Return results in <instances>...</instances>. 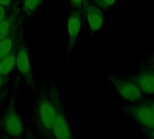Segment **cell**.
I'll list each match as a JSON object with an SVG mask.
<instances>
[{
	"label": "cell",
	"instance_id": "cell-1",
	"mask_svg": "<svg viewBox=\"0 0 154 139\" xmlns=\"http://www.w3.org/2000/svg\"><path fill=\"white\" fill-rule=\"evenodd\" d=\"M57 107L56 100L42 94L36 108V117L42 131L45 134H51L52 127L56 118Z\"/></svg>",
	"mask_w": 154,
	"mask_h": 139
},
{
	"label": "cell",
	"instance_id": "cell-2",
	"mask_svg": "<svg viewBox=\"0 0 154 139\" xmlns=\"http://www.w3.org/2000/svg\"><path fill=\"white\" fill-rule=\"evenodd\" d=\"M3 127L8 135L14 137H21L24 132L23 121L15 110L14 103H10L5 112L3 118Z\"/></svg>",
	"mask_w": 154,
	"mask_h": 139
},
{
	"label": "cell",
	"instance_id": "cell-3",
	"mask_svg": "<svg viewBox=\"0 0 154 139\" xmlns=\"http://www.w3.org/2000/svg\"><path fill=\"white\" fill-rule=\"evenodd\" d=\"M114 87L118 95L130 103H137L143 99V92L136 82L117 80L114 81Z\"/></svg>",
	"mask_w": 154,
	"mask_h": 139
},
{
	"label": "cell",
	"instance_id": "cell-4",
	"mask_svg": "<svg viewBox=\"0 0 154 139\" xmlns=\"http://www.w3.org/2000/svg\"><path fill=\"white\" fill-rule=\"evenodd\" d=\"M130 116L143 128L152 130L154 128V112L149 104H141L128 109Z\"/></svg>",
	"mask_w": 154,
	"mask_h": 139
},
{
	"label": "cell",
	"instance_id": "cell-5",
	"mask_svg": "<svg viewBox=\"0 0 154 139\" xmlns=\"http://www.w3.org/2000/svg\"><path fill=\"white\" fill-rule=\"evenodd\" d=\"M15 67L23 76L25 81L30 86L33 85V77L31 69V62L29 52L25 45H21L16 53V63Z\"/></svg>",
	"mask_w": 154,
	"mask_h": 139
},
{
	"label": "cell",
	"instance_id": "cell-6",
	"mask_svg": "<svg viewBox=\"0 0 154 139\" xmlns=\"http://www.w3.org/2000/svg\"><path fill=\"white\" fill-rule=\"evenodd\" d=\"M56 107H57V114L56 118L52 127L51 134L53 137L58 139H69L71 138V131L69 125L66 119V117L61 110L58 100H56Z\"/></svg>",
	"mask_w": 154,
	"mask_h": 139
},
{
	"label": "cell",
	"instance_id": "cell-7",
	"mask_svg": "<svg viewBox=\"0 0 154 139\" xmlns=\"http://www.w3.org/2000/svg\"><path fill=\"white\" fill-rule=\"evenodd\" d=\"M83 8L85 16L91 31L94 33L100 31L105 23V15L102 9L97 5H92L88 4L85 5Z\"/></svg>",
	"mask_w": 154,
	"mask_h": 139
},
{
	"label": "cell",
	"instance_id": "cell-8",
	"mask_svg": "<svg viewBox=\"0 0 154 139\" xmlns=\"http://www.w3.org/2000/svg\"><path fill=\"white\" fill-rule=\"evenodd\" d=\"M80 30H81V16L79 12L75 10L69 14L67 22L69 51H71L72 48L75 46L77 39L80 33Z\"/></svg>",
	"mask_w": 154,
	"mask_h": 139
},
{
	"label": "cell",
	"instance_id": "cell-9",
	"mask_svg": "<svg viewBox=\"0 0 154 139\" xmlns=\"http://www.w3.org/2000/svg\"><path fill=\"white\" fill-rule=\"evenodd\" d=\"M135 82L143 93L147 95H154V71H147L140 73Z\"/></svg>",
	"mask_w": 154,
	"mask_h": 139
},
{
	"label": "cell",
	"instance_id": "cell-10",
	"mask_svg": "<svg viewBox=\"0 0 154 139\" xmlns=\"http://www.w3.org/2000/svg\"><path fill=\"white\" fill-rule=\"evenodd\" d=\"M16 44V35L13 31L6 37L0 40V60L14 52Z\"/></svg>",
	"mask_w": 154,
	"mask_h": 139
},
{
	"label": "cell",
	"instance_id": "cell-11",
	"mask_svg": "<svg viewBox=\"0 0 154 139\" xmlns=\"http://www.w3.org/2000/svg\"><path fill=\"white\" fill-rule=\"evenodd\" d=\"M16 63V54L14 52L0 60V76L7 78L12 72Z\"/></svg>",
	"mask_w": 154,
	"mask_h": 139
},
{
	"label": "cell",
	"instance_id": "cell-12",
	"mask_svg": "<svg viewBox=\"0 0 154 139\" xmlns=\"http://www.w3.org/2000/svg\"><path fill=\"white\" fill-rule=\"evenodd\" d=\"M15 23H16V14H13L9 16H5L0 22V40L6 37L14 31Z\"/></svg>",
	"mask_w": 154,
	"mask_h": 139
},
{
	"label": "cell",
	"instance_id": "cell-13",
	"mask_svg": "<svg viewBox=\"0 0 154 139\" xmlns=\"http://www.w3.org/2000/svg\"><path fill=\"white\" fill-rule=\"evenodd\" d=\"M42 2L43 0H23V11L27 15H32L36 12Z\"/></svg>",
	"mask_w": 154,
	"mask_h": 139
},
{
	"label": "cell",
	"instance_id": "cell-14",
	"mask_svg": "<svg viewBox=\"0 0 154 139\" xmlns=\"http://www.w3.org/2000/svg\"><path fill=\"white\" fill-rule=\"evenodd\" d=\"M117 0H94L95 5L100 7L101 9H106L112 7Z\"/></svg>",
	"mask_w": 154,
	"mask_h": 139
},
{
	"label": "cell",
	"instance_id": "cell-15",
	"mask_svg": "<svg viewBox=\"0 0 154 139\" xmlns=\"http://www.w3.org/2000/svg\"><path fill=\"white\" fill-rule=\"evenodd\" d=\"M71 5L77 9H82L88 4V0H69Z\"/></svg>",
	"mask_w": 154,
	"mask_h": 139
},
{
	"label": "cell",
	"instance_id": "cell-16",
	"mask_svg": "<svg viewBox=\"0 0 154 139\" xmlns=\"http://www.w3.org/2000/svg\"><path fill=\"white\" fill-rule=\"evenodd\" d=\"M12 5V0H0V5L4 6L6 9H9Z\"/></svg>",
	"mask_w": 154,
	"mask_h": 139
},
{
	"label": "cell",
	"instance_id": "cell-17",
	"mask_svg": "<svg viewBox=\"0 0 154 139\" xmlns=\"http://www.w3.org/2000/svg\"><path fill=\"white\" fill-rule=\"evenodd\" d=\"M6 16V8L0 5V22Z\"/></svg>",
	"mask_w": 154,
	"mask_h": 139
},
{
	"label": "cell",
	"instance_id": "cell-18",
	"mask_svg": "<svg viewBox=\"0 0 154 139\" xmlns=\"http://www.w3.org/2000/svg\"><path fill=\"white\" fill-rule=\"evenodd\" d=\"M5 81H6V78H4V77H1V76H0V90H1V89L3 88V86H4Z\"/></svg>",
	"mask_w": 154,
	"mask_h": 139
},
{
	"label": "cell",
	"instance_id": "cell-19",
	"mask_svg": "<svg viewBox=\"0 0 154 139\" xmlns=\"http://www.w3.org/2000/svg\"><path fill=\"white\" fill-rule=\"evenodd\" d=\"M149 137H150L151 138L154 139V128H153V129H152V130H151V132H150V135H149Z\"/></svg>",
	"mask_w": 154,
	"mask_h": 139
},
{
	"label": "cell",
	"instance_id": "cell-20",
	"mask_svg": "<svg viewBox=\"0 0 154 139\" xmlns=\"http://www.w3.org/2000/svg\"><path fill=\"white\" fill-rule=\"evenodd\" d=\"M149 106L151 107V109H152V111L154 112V101H152V102H150V103H149Z\"/></svg>",
	"mask_w": 154,
	"mask_h": 139
},
{
	"label": "cell",
	"instance_id": "cell-21",
	"mask_svg": "<svg viewBox=\"0 0 154 139\" xmlns=\"http://www.w3.org/2000/svg\"><path fill=\"white\" fill-rule=\"evenodd\" d=\"M4 97H5V94H4V93H1V94H0V102L3 100Z\"/></svg>",
	"mask_w": 154,
	"mask_h": 139
}]
</instances>
